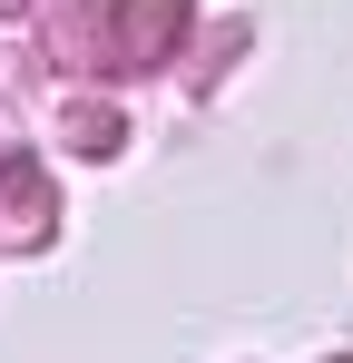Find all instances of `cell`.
Returning <instances> with one entry per match:
<instances>
[]
</instances>
